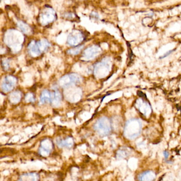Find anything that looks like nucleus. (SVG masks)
<instances>
[{
	"mask_svg": "<svg viewBox=\"0 0 181 181\" xmlns=\"http://www.w3.org/2000/svg\"><path fill=\"white\" fill-rule=\"evenodd\" d=\"M81 82L82 78L79 75L70 74L62 77L59 81V84L63 88H67L79 84Z\"/></svg>",
	"mask_w": 181,
	"mask_h": 181,
	"instance_id": "nucleus-6",
	"label": "nucleus"
},
{
	"mask_svg": "<svg viewBox=\"0 0 181 181\" xmlns=\"http://www.w3.org/2000/svg\"><path fill=\"white\" fill-rule=\"evenodd\" d=\"M83 47V46H79V47H77L74 48H72V49L69 50L68 51V53L70 55H78V54H79V52L82 49Z\"/></svg>",
	"mask_w": 181,
	"mask_h": 181,
	"instance_id": "nucleus-20",
	"label": "nucleus"
},
{
	"mask_svg": "<svg viewBox=\"0 0 181 181\" xmlns=\"http://www.w3.org/2000/svg\"><path fill=\"white\" fill-rule=\"evenodd\" d=\"M142 127V123L139 119H130L126 122L124 128V134L125 137L130 140L137 138L141 132Z\"/></svg>",
	"mask_w": 181,
	"mask_h": 181,
	"instance_id": "nucleus-1",
	"label": "nucleus"
},
{
	"mask_svg": "<svg viewBox=\"0 0 181 181\" xmlns=\"http://www.w3.org/2000/svg\"><path fill=\"white\" fill-rule=\"evenodd\" d=\"M163 155H164V156L165 159H167L169 157V152L167 151H163Z\"/></svg>",
	"mask_w": 181,
	"mask_h": 181,
	"instance_id": "nucleus-25",
	"label": "nucleus"
},
{
	"mask_svg": "<svg viewBox=\"0 0 181 181\" xmlns=\"http://www.w3.org/2000/svg\"><path fill=\"white\" fill-rule=\"evenodd\" d=\"M3 66H4V67L6 69H8L9 67V62L8 60H4L3 62Z\"/></svg>",
	"mask_w": 181,
	"mask_h": 181,
	"instance_id": "nucleus-24",
	"label": "nucleus"
},
{
	"mask_svg": "<svg viewBox=\"0 0 181 181\" xmlns=\"http://www.w3.org/2000/svg\"><path fill=\"white\" fill-rule=\"evenodd\" d=\"M16 80L15 77L8 76L4 78L2 83V89L5 92H8L13 90L14 87L16 84Z\"/></svg>",
	"mask_w": 181,
	"mask_h": 181,
	"instance_id": "nucleus-9",
	"label": "nucleus"
},
{
	"mask_svg": "<svg viewBox=\"0 0 181 181\" xmlns=\"http://www.w3.org/2000/svg\"><path fill=\"white\" fill-rule=\"evenodd\" d=\"M90 17L91 19H93L94 20H98L100 18L98 13H97L95 12H93L90 14Z\"/></svg>",
	"mask_w": 181,
	"mask_h": 181,
	"instance_id": "nucleus-22",
	"label": "nucleus"
},
{
	"mask_svg": "<svg viewBox=\"0 0 181 181\" xmlns=\"http://www.w3.org/2000/svg\"><path fill=\"white\" fill-rule=\"evenodd\" d=\"M52 148V143L48 139L44 140L41 144L39 148V153L42 156H47L49 155Z\"/></svg>",
	"mask_w": 181,
	"mask_h": 181,
	"instance_id": "nucleus-11",
	"label": "nucleus"
},
{
	"mask_svg": "<svg viewBox=\"0 0 181 181\" xmlns=\"http://www.w3.org/2000/svg\"><path fill=\"white\" fill-rule=\"evenodd\" d=\"M49 46L50 44L48 41L46 39H42L37 42L31 41L28 46V49L32 56L37 57L46 50Z\"/></svg>",
	"mask_w": 181,
	"mask_h": 181,
	"instance_id": "nucleus-2",
	"label": "nucleus"
},
{
	"mask_svg": "<svg viewBox=\"0 0 181 181\" xmlns=\"http://www.w3.org/2000/svg\"><path fill=\"white\" fill-rule=\"evenodd\" d=\"M138 105H139L138 108L139 109L140 112L143 113L145 115H148L151 112L150 105L145 102L139 101Z\"/></svg>",
	"mask_w": 181,
	"mask_h": 181,
	"instance_id": "nucleus-13",
	"label": "nucleus"
},
{
	"mask_svg": "<svg viewBox=\"0 0 181 181\" xmlns=\"http://www.w3.org/2000/svg\"><path fill=\"white\" fill-rule=\"evenodd\" d=\"M83 35L79 30H73L69 34L68 37V44L72 46H76L80 44L83 40Z\"/></svg>",
	"mask_w": 181,
	"mask_h": 181,
	"instance_id": "nucleus-8",
	"label": "nucleus"
},
{
	"mask_svg": "<svg viewBox=\"0 0 181 181\" xmlns=\"http://www.w3.org/2000/svg\"><path fill=\"white\" fill-rule=\"evenodd\" d=\"M129 155V151L126 149H121L119 150L117 153V157L118 158H124L128 156Z\"/></svg>",
	"mask_w": 181,
	"mask_h": 181,
	"instance_id": "nucleus-19",
	"label": "nucleus"
},
{
	"mask_svg": "<svg viewBox=\"0 0 181 181\" xmlns=\"http://www.w3.org/2000/svg\"><path fill=\"white\" fill-rule=\"evenodd\" d=\"M57 145L60 147H71L73 144V140L71 137L68 138L66 139H59L56 141Z\"/></svg>",
	"mask_w": 181,
	"mask_h": 181,
	"instance_id": "nucleus-15",
	"label": "nucleus"
},
{
	"mask_svg": "<svg viewBox=\"0 0 181 181\" xmlns=\"http://www.w3.org/2000/svg\"><path fill=\"white\" fill-rule=\"evenodd\" d=\"M21 94L19 91L14 92L10 95V100L13 103H17L20 101Z\"/></svg>",
	"mask_w": 181,
	"mask_h": 181,
	"instance_id": "nucleus-17",
	"label": "nucleus"
},
{
	"mask_svg": "<svg viewBox=\"0 0 181 181\" xmlns=\"http://www.w3.org/2000/svg\"><path fill=\"white\" fill-rule=\"evenodd\" d=\"M156 174L152 170H146L140 173L138 176L139 181H155Z\"/></svg>",
	"mask_w": 181,
	"mask_h": 181,
	"instance_id": "nucleus-10",
	"label": "nucleus"
},
{
	"mask_svg": "<svg viewBox=\"0 0 181 181\" xmlns=\"http://www.w3.org/2000/svg\"><path fill=\"white\" fill-rule=\"evenodd\" d=\"M52 93H51L48 90H44L41 93L40 98V103L44 104L52 101Z\"/></svg>",
	"mask_w": 181,
	"mask_h": 181,
	"instance_id": "nucleus-14",
	"label": "nucleus"
},
{
	"mask_svg": "<svg viewBox=\"0 0 181 181\" xmlns=\"http://www.w3.org/2000/svg\"><path fill=\"white\" fill-rule=\"evenodd\" d=\"M174 51V50H170L168 51L167 52H165L164 54L162 55V56H160V57H159V59H164V58H165L167 57L168 56H169L170 55H171V54L173 53Z\"/></svg>",
	"mask_w": 181,
	"mask_h": 181,
	"instance_id": "nucleus-23",
	"label": "nucleus"
},
{
	"mask_svg": "<svg viewBox=\"0 0 181 181\" xmlns=\"http://www.w3.org/2000/svg\"><path fill=\"white\" fill-rule=\"evenodd\" d=\"M101 52L100 48L97 46H92L88 47L84 51L82 56V59L84 60H93L98 56Z\"/></svg>",
	"mask_w": 181,
	"mask_h": 181,
	"instance_id": "nucleus-7",
	"label": "nucleus"
},
{
	"mask_svg": "<svg viewBox=\"0 0 181 181\" xmlns=\"http://www.w3.org/2000/svg\"><path fill=\"white\" fill-rule=\"evenodd\" d=\"M94 128L100 136H106L111 132L110 122L106 117H102L96 122Z\"/></svg>",
	"mask_w": 181,
	"mask_h": 181,
	"instance_id": "nucleus-3",
	"label": "nucleus"
},
{
	"mask_svg": "<svg viewBox=\"0 0 181 181\" xmlns=\"http://www.w3.org/2000/svg\"><path fill=\"white\" fill-rule=\"evenodd\" d=\"M56 19V12L53 8L46 6L43 10L39 16V21L43 25H48Z\"/></svg>",
	"mask_w": 181,
	"mask_h": 181,
	"instance_id": "nucleus-5",
	"label": "nucleus"
},
{
	"mask_svg": "<svg viewBox=\"0 0 181 181\" xmlns=\"http://www.w3.org/2000/svg\"><path fill=\"white\" fill-rule=\"evenodd\" d=\"M17 25L18 27L24 33L28 34L30 33V28L28 25L26 24L24 22L22 21H19L18 22Z\"/></svg>",
	"mask_w": 181,
	"mask_h": 181,
	"instance_id": "nucleus-18",
	"label": "nucleus"
},
{
	"mask_svg": "<svg viewBox=\"0 0 181 181\" xmlns=\"http://www.w3.org/2000/svg\"><path fill=\"white\" fill-rule=\"evenodd\" d=\"M61 100L62 96L60 92H58V90H56L53 93L51 102L54 106L58 107L61 103Z\"/></svg>",
	"mask_w": 181,
	"mask_h": 181,
	"instance_id": "nucleus-16",
	"label": "nucleus"
},
{
	"mask_svg": "<svg viewBox=\"0 0 181 181\" xmlns=\"http://www.w3.org/2000/svg\"><path fill=\"white\" fill-rule=\"evenodd\" d=\"M25 99L26 100V101L28 102H33L35 101V99L33 96V94L28 93L27 94V95L25 98Z\"/></svg>",
	"mask_w": 181,
	"mask_h": 181,
	"instance_id": "nucleus-21",
	"label": "nucleus"
},
{
	"mask_svg": "<svg viewBox=\"0 0 181 181\" xmlns=\"http://www.w3.org/2000/svg\"><path fill=\"white\" fill-rule=\"evenodd\" d=\"M38 175L35 173H26L20 177L18 181H39Z\"/></svg>",
	"mask_w": 181,
	"mask_h": 181,
	"instance_id": "nucleus-12",
	"label": "nucleus"
},
{
	"mask_svg": "<svg viewBox=\"0 0 181 181\" xmlns=\"http://www.w3.org/2000/svg\"><path fill=\"white\" fill-rule=\"evenodd\" d=\"M111 67V60L109 58H105L101 62L97 64L95 67V75L98 78L105 77L109 73Z\"/></svg>",
	"mask_w": 181,
	"mask_h": 181,
	"instance_id": "nucleus-4",
	"label": "nucleus"
}]
</instances>
